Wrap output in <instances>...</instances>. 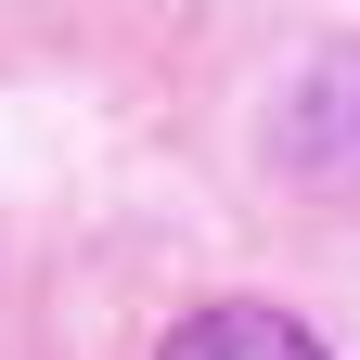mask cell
<instances>
[{
	"instance_id": "cell-1",
	"label": "cell",
	"mask_w": 360,
	"mask_h": 360,
	"mask_svg": "<svg viewBox=\"0 0 360 360\" xmlns=\"http://www.w3.org/2000/svg\"><path fill=\"white\" fill-rule=\"evenodd\" d=\"M155 360H322V335L283 322V309H257V296H219V309H193V322H167Z\"/></svg>"
},
{
	"instance_id": "cell-2",
	"label": "cell",
	"mask_w": 360,
	"mask_h": 360,
	"mask_svg": "<svg viewBox=\"0 0 360 360\" xmlns=\"http://www.w3.org/2000/svg\"><path fill=\"white\" fill-rule=\"evenodd\" d=\"M296 155H322V167H360V52L322 65L296 90Z\"/></svg>"
}]
</instances>
